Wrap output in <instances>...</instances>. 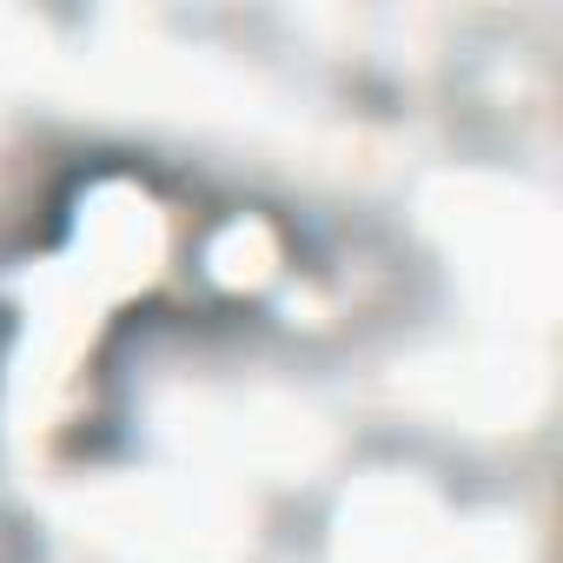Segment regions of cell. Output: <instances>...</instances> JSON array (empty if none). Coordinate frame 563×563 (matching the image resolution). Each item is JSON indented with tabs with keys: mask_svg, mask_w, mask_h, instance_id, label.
Masks as SVG:
<instances>
[{
	"mask_svg": "<svg viewBox=\"0 0 563 563\" xmlns=\"http://www.w3.org/2000/svg\"><path fill=\"white\" fill-rule=\"evenodd\" d=\"M457 543V517L411 471H372L345 490L339 563H444Z\"/></svg>",
	"mask_w": 563,
	"mask_h": 563,
	"instance_id": "1",
	"label": "cell"
}]
</instances>
